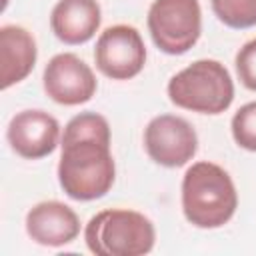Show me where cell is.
Masks as SVG:
<instances>
[{
    "label": "cell",
    "instance_id": "obj_1",
    "mask_svg": "<svg viewBox=\"0 0 256 256\" xmlns=\"http://www.w3.org/2000/svg\"><path fill=\"white\" fill-rule=\"evenodd\" d=\"M116 180L110 152V124L98 112H80L68 120L62 134L58 182L64 194L78 202L106 196Z\"/></svg>",
    "mask_w": 256,
    "mask_h": 256
},
{
    "label": "cell",
    "instance_id": "obj_2",
    "mask_svg": "<svg viewBox=\"0 0 256 256\" xmlns=\"http://www.w3.org/2000/svg\"><path fill=\"white\" fill-rule=\"evenodd\" d=\"M238 208V192L230 174L208 160L194 162L182 178L184 218L204 230L224 226Z\"/></svg>",
    "mask_w": 256,
    "mask_h": 256
},
{
    "label": "cell",
    "instance_id": "obj_3",
    "mask_svg": "<svg viewBox=\"0 0 256 256\" xmlns=\"http://www.w3.org/2000/svg\"><path fill=\"white\" fill-rule=\"evenodd\" d=\"M166 94L178 108L214 116L230 108L234 100V82L222 62L200 58L168 80Z\"/></svg>",
    "mask_w": 256,
    "mask_h": 256
},
{
    "label": "cell",
    "instance_id": "obj_4",
    "mask_svg": "<svg viewBox=\"0 0 256 256\" xmlns=\"http://www.w3.org/2000/svg\"><path fill=\"white\" fill-rule=\"evenodd\" d=\"M84 242L96 256H142L154 248L156 230L142 212L108 208L88 220Z\"/></svg>",
    "mask_w": 256,
    "mask_h": 256
},
{
    "label": "cell",
    "instance_id": "obj_5",
    "mask_svg": "<svg viewBox=\"0 0 256 256\" xmlns=\"http://www.w3.org/2000/svg\"><path fill=\"white\" fill-rule=\"evenodd\" d=\"M148 32L158 50L186 54L200 38L202 10L198 0H154L148 10Z\"/></svg>",
    "mask_w": 256,
    "mask_h": 256
},
{
    "label": "cell",
    "instance_id": "obj_6",
    "mask_svg": "<svg viewBox=\"0 0 256 256\" xmlns=\"http://www.w3.org/2000/svg\"><path fill=\"white\" fill-rule=\"evenodd\" d=\"M144 150L164 168H180L198 152V134L194 126L176 114L154 116L144 128Z\"/></svg>",
    "mask_w": 256,
    "mask_h": 256
},
{
    "label": "cell",
    "instance_id": "obj_7",
    "mask_svg": "<svg viewBox=\"0 0 256 256\" xmlns=\"http://www.w3.org/2000/svg\"><path fill=\"white\" fill-rule=\"evenodd\" d=\"M96 68L112 80H130L138 76L146 64V46L140 32L128 24L106 28L94 48Z\"/></svg>",
    "mask_w": 256,
    "mask_h": 256
},
{
    "label": "cell",
    "instance_id": "obj_8",
    "mask_svg": "<svg viewBox=\"0 0 256 256\" xmlns=\"http://www.w3.org/2000/svg\"><path fill=\"white\" fill-rule=\"evenodd\" d=\"M42 84L44 92L62 106L84 104L98 88L92 68L72 52H62L50 58L42 74Z\"/></svg>",
    "mask_w": 256,
    "mask_h": 256
},
{
    "label": "cell",
    "instance_id": "obj_9",
    "mask_svg": "<svg viewBox=\"0 0 256 256\" xmlns=\"http://www.w3.org/2000/svg\"><path fill=\"white\" fill-rule=\"evenodd\" d=\"M6 138L18 156L26 160H40L56 150L60 124L44 110H22L10 118Z\"/></svg>",
    "mask_w": 256,
    "mask_h": 256
},
{
    "label": "cell",
    "instance_id": "obj_10",
    "mask_svg": "<svg viewBox=\"0 0 256 256\" xmlns=\"http://www.w3.org/2000/svg\"><path fill=\"white\" fill-rule=\"evenodd\" d=\"M26 234L40 246L60 248L76 240L80 234V218L68 204L44 200L28 210Z\"/></svg>",
    "mask_w": 256,
    "mask_h": 256
},
{
    "label": "cell",
    "instance_id": "obj_11",
    "mask_svg": "<svg viewBox=\"0 0 256 256\" xmlns=\"http://www.w3.org/2000/svg\"><path fill=\"white\" fill-rule=\"evenodd\" d=\"M100 22L102 10L98 0H58L50 14L54 36L68 46L88 42L98 32Z\"/></svg>",
    "mask_w": 256,
    "mask_h": 256
},
{
    "label": "cell",
    "instance_id": "obj_12",
    "mask_svg": "<svg viewBox=\"0 0 256 256\" xmlns=\"http://www.w3.org/2000/svg\"><path fill=\"white\" fill-rule=\"evenodd\" d=\"M38 48L34 36L16 24L0 28V86L2 90L22 82L34 68Z\"/></svg>",
    "mask_w": 256,
    "mask_h": 256
},
{
    "label": "cell",
    "instance_id": "obj_13",
    "mask_svg": "<svg viewBox=\"0 0 256 256\" xmlns=\"http://www.w3.org/2000/svg\"><path fill=\"white\" fill-rule=\"evenodd\" d=\"M216 18L236 30L256 26V0H210Z\"/></svg>",
    "mask_w": 256,
    "mask_h": 256
},
{
    "label": "cell",
    "instance_id": "obj_14",
    "mask_svg": "<svg viewBox=\"0 0 256 256\" xmlns=\"http://www.w3.org/2000/svg\"><path fill=\"white\" fill-rule=\"evenodd\" d=\"M230 130L234 142L240 148L256 152V102H248L234 112Z\"/></svg>",
    "mask_w": 256,
    "mask_h": 256
},
{
    "label": "cell",
    "instance_id": "obj_15",
    "mask_svg": "<svg viewBox=\"0 0 256 256\" xmlns=\"http://www.w3.org/2000/svg\"><path fill=\"white\" fill-rule=\"evenodd\" d=\"M234 64H236V74L242 86L256 92V38L248 40L236 52Z\"/></svg>",
    "mask_w": 256,
    "mask_h": 256
}]
</instances>
